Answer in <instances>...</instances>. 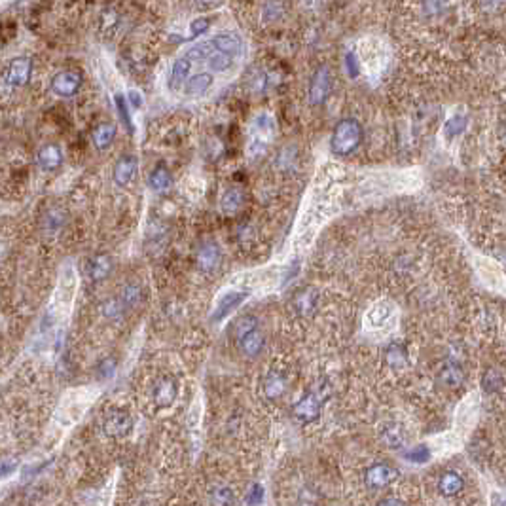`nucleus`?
I'll return each instance as SVG.
<instances>
[{"label": "nucleus", "mask_w": 506, "mask_h": 506, "mask_svg": "<svg viewBox=\"0 0 506 506\" xmlns=\"http://www.w3.org/2000/svg\"><path fill=\"white\" fill-rule=\"evenodd\" d=\"M173 173L169 171L165 165H155L148 175V188L154 194H167L169 190L173 188Z\"/></svg>", "instance_id": "aec40b11"}, {"label": "nucleus", "mask_w": 506, "mask_h": 506, "mask_svg": "<svg viewBox=\"0 0 506 506\" xmlns=\"http://www.w3.org/2000/svg\"><path fill=\"white\" fill-rule=\"evenodd\" d=\"M292 413H294V417L304 421V423L315 421L321 413V400L315 392H309V394H305L304 399L298 400L292 408Z\"/></svg>", "instance_id": "4468645a"}, {"label": "nucleus", "mask_w": 506, "mask_h": 506, "mask_svg": "<svg viewBox=\"0 0 506 506\" xmlns=\"http://www.w3.org/2000/svg\"><path fill=\"white\" fill-rule=\"evenodd\" d=\"M397 476H399V473L392 466L378 463V465L370 466V470L366 473V487H370V489H383L389 484H392L397 480Z\"/></svg>", "instance_id": "9b49d317"}, {"label": "nucleus", "mask_w": 506, "mask_h": 506, "mask_svg": "<svg viewBox=\"0 0 506 506\" xmlns=\"http://www.w3.org/2000/svg\"><path fill=\"white\" fill-rule=\"evenodd\" d=\"M142 298H144L142 286L137 283H128L122 289V292H120V300L125 305V309H135V307H139Z\"/></svg>", "instance_id": "c85d7f7f"}, {"label": "nucleus", "mask_w": 506, "mask_h": 506, "mask_svg": "<svg viewBox=\"0 0 506 506\" xmlns=\"http://www.w3.org/2000/svg\"><path fill=\"white\" fill-rule=\"evenodd\" d=\"M192 65L194 63L190 61L186 55H181L176 57L173 61V67H171V72H169V80H167V88L171 91H181L184 88V84L192 75Z\"/></svg>", "instance_id": "ddd939ff"}, {"label": "nucleus", "mask_w": 506, "mask_h": 506, "mask_svg": "<svg viewBox=\"0 0 506 506\" xmlns=\"http://www.w3.org/2000/svg\"><path fill=\"white\" fill-rule=\"evenodd\" d=\"M286 378H284L281 371L277 370H271L266 379H263V394H266V399L270 400H277L283 397L284 392H286Z\"/></svg>", "instance_id": "5701e85b"}, {"label": "nucleus", "mask_w": 506, "mask_h": 506, "mask_svg": "<svg viewBox=\"0 0 506 506\" xmlns=\"http://www.w3.org/2000/svg\"><path fill=\"white\" fill-rule=\"evenodd\" d=\"M275 118L268 112H260L254 116V120L250 122L249 129V144H247V154L250 160H256L260 155L266 154V150L270 148L271 141L275 137Z\"/></svg>", "instance_id": "f257e3e1"}, {"label": "nucleus", "mask_w": 506, "mask_h": 506, "mask_svg": "<svg viewBox=\"0 0 506 506\" xmlns=\"http://www.w3.org/2000/svg\"><path fill=\"white\" fill-rule=\"evenodd\" d=\"M247 296H249V292H228V294H224L222 298H220V302H218V305H216V309L215 313H213V321H222L228 313H231V311L236 309V307H239V305L243 304L245 300H247Z\"/></svg>", "instance_id": "4be33fe9"}, {"label": "nucleus", "mask_w": 506, "mask_h": 506, "mask_svg": "<svg viewBox=\"0 0 506 506\" xmlns=\"http://www.w3.org/2000/svg\"><path fill=\"white\" fill-rule=\"evenodd\" d=\"M263 503V487L260 484H254L250 487V491L247 493V505L249 506H258Z\"/></svg>", "instance_id": "79ce46f5"}, {"label": "nucleus", "mask_w": 506, "mask_h": 506, "mask_svg": "<svg viewBox=\"0 0 506 506\" xmlns=\"http://www.w3.org/2000/svg\"><path fill=\"white\" fill-rule=\"evenodd\" d=\"M116 137H118V128L112 122H101L97 123L91 131V142L97 152H105L112 144H114Z\"/></svg>", "instance_id": "2eb2a0df"}, {"label": "nucleus", "mask_w": 506, "mask_h": 506, "mask_svg": "<svg viewBox=\"0 0 506 506\" xmlns=\"http://www.w3.org/2000/svg\"><path fill=\"white\" fill-rule=\"evenodd\" d=\"M317 305V292L311 291V289H305V291L298 292L296 298H294V309H296L298 315L302 317H307L313 313Z\"/></svg>", "instance_id": "a878e982"}, {"label": "nucleus", "mask_w": 506, "mask_h": 506, "mask_svg": "<svg viewBox=\"0 0 506 506\" xmlns=\"http://www.w3.org/2000/svg\"><path fill=\"white\" fill-rule=\"evenodd\" d=\"M381 52V46H376V40H365L360 44V63L368 68V72L376 75L383 68V55L378 54Z\"/></svg>", "instance_id": "f3484780"}, {"label": "nucleus", "mask_w": 506, "mask_h": 506, "mask_svg": "<svg viewBox=\"0 0 506 506\" xmlns=\"http://www.w3.org/2000/svg\"><path fill=\"white\" fill-rule=\"evenodd\" d=\"M213 86H215V75L209 72V70H203V72L190 75V78L184 84L183 91L190 95V97H196V95L207 93Z\"/></svg>", "instance_id": "6ab92c4d"}, {"label": "nucleus", "mask_w": 506, "mask_h": 506, "mask_svg": "<svg viewBox=\"0 0 506 506\" xmlns=\"http://www.w3.org/2000/svg\"><path fill=\"white\" fill-rule=\"evenodd\" d=\"M263 345H266V337L260 330H252L249 334H245L241 339H239V347L241 351L247 355V357H258L262 353Z\"/></svg>", "instance_id": "b1692460"}, {"label": "nucleus", "mask_w": 506, "mask_h": 506, "mask_svg": "<svg viewBox=\"0 0 506 506\" xmlns=\"http://www.w3.org/2000/svg\"><path fill=\"white\" fill-rule=\"evenodd\" d=\"M125 99H128V105L129 108H133V110H141L142 105H144V97L139 89H129L128 95H125Z\"/></svg>", "instance_id": "37998d69"}, {"label": "nucleus", "mask_w": 506, "mask_h": 506, "mask_svg": "<svg viewBox=\"0 0 506 506\" xmlns=\"http://www.w3.org/2000/svg\"><path fill=\"white\" fill-rule=\"evenodd\" d=\"M466 116L463 114H453L450 120H445L444 123V137L445 139H455L461 133H465L466 129Z\"/></svg>", "instance_id": "e433bc0d"}, {"label": "nucleus", "mask_w": 506, "mask_h": 506, "mask_svg": "<svg viewBox=\"0 0 506 506\" xmlns=\"http://www.w3.org/2000/svg\"><path fill=\"white\" fill-rule=\"evenodd\" d=\"M328 91H330V70L328 67H321L311 78L309 105L319 107L328 97Z\"/></svg>", "instance_id": "1a4fd4ad"}, {"label": "nucleus", "mask_w": 506, "mask_h": 506, "mask_svg": "<svg viewBox=\"0 0 506 506\" xmlns=\"http://www.w3.org/2000/svg\"><path fill=\"white\" fill-rule=\"evenodd\" d=\"M210 503L215 506H231L236 503V493L228 486H216L210 489Z\"/></svg>", "instance_id": "f704fd0d"}, {"label": "nucleus", "mask_w": 506, "mask_h": 506, "mask_svg": "<svg viewBox=\"0 0 506 506\" xmlns=\"http://www.w3.org/2000/svg\"><path fill=\"white\" fill-rule=\"evenodd\" d=\"M378 506H404V503L399 499H394V497H387V499L379 500Z\"/></svg>", "instance_id": "09e8293b"}, {"label": "nucleus", "mask_w": 506, "mask_h": 506, "mask_svg": "<svg viewBox=\"0 0 506 506\" xmlns=\"http://www.w3.org/2000/svg\"><path fill=\"white\" fill-rule=\"evenodd\" d=\"M220 262H222V250L215 241H205V243L199 245V249L196 252L197 270L205 275H210L218 270Z\"/></svg>", "instance_id": "0eeeda50"}, {"label": "nucleus", "mask_w": 506, "mask_h": 506, "mask_svg": "<svg viewBox=\"0 0 506 506\" xmlns=\"http://www.w3.org/2000/svg\"><path fill=\"white\" fill-rule=\"evenodd\" d=\"M392 315V305L389 302H379L370 309L368 313V323L371 326H381L385 324V321Z\"/></svg>", "instance_id": "c9c22d12"}, {"label": "nucleus", "mask_w": 506, "mask_h": 506, "mask_svg": "<svg viewBox=\"0 0 506 506\" xmlns=\"http://www.w3.org/2000/svg\"><path fill=\"white\" fill-rule=\"evenodd\" d=\"M67 226V213L61 207H47L40 218V228L46 236H57Z\"/></svg>", "instance_id": "dca6fc26"}, {"label": "nucleus", "mask_w": 506, "mask_h": 506, "mask_svg": "<svg viewBox=\"0 0 506 506\" xmlns=\"http://www.w3.org/2000/svg\"><path fill=\"white\" fill-rule=\"evenodd\" d=\"M0 76H2V84L10 91L25 88L33 78V59L27 55H17V57L8 61Z\"/></svg>", "instance_id": "7ed1b4c3"}, {"label": "nucleus", "mask_w": 506, "mask_h": 506, "mask_svg": "<svg viewBox=\"0 0 506 506\" xmlns=\"http://www.w3.org/2000/svg\"><path fill=\"white\" fill-rule=\"evenodd\" d=\"M178 394V385L173 378L169 376H163L155 381L154 391H152V399H154V404L158 408H169L173 404Z\"/></svg>", "instance_id": "9d476101"}, {"label": "nucleus", "mask_w": 506, "mask_h": 506, "mask_svg": "<svg viewBox=\"0 0 506 506\" xmlns=\"http://www.w3.org/2000/svg\"><path fill=\"white\" fill-rule=\"evenodd\" d=\"M236 61L237 57H233V55L215 49V52L210 54L209 59H207V67H209V72H213V75H222V72L231 70L233 65H236Z\"/></svg>", "instance_id": "393cba45"}, {"label": "nucleus", "mask_w": 506, "mask_h": 506, "mask_svg": "<svg viewBox=\"0 0 506 506\" xmlns=\"http://www.w3.org/2000/svg\"><path fill=\"white\" fill-rule=\"evenodd\" d=\"M82 86H84V76L82 72L75 68H63L59 72H55L49 82V88L57 97L61 99H72L80 93Z\"/></svg>", "instance_id": "20e7f679"}, {"label": "nucleus", "mask_w": 506, "mask_h": 506, "mask_svg": "<svg viewBox=\"0 0 506 506\" xmlns=\"http://www.w3.org/2000/svg\"><path fill=\"white\" fill-rule=\"evenodd\" d=\"M358 57L355 55V52H349L345 55V65H347V72L355 78L358 75Z\"/></svg>", "instance_id": "c03bdc74"}, {"label": "nucleus", "mask_w": 506, "mask_h": 506, "mask_svg": "<svg viewBox=\"0 0 506 506\" xmlns=\"http://www.w3.org/2000/svg\"><path fill=\"white\" fill-rule=\"evenodd\" d=\"M222 0H194V4H196L197 8H201V10H210V8H215L218 6Z\"/></svg>", "instance_id": "de8ad7c7"}, {"label": "nucleus", "mask_w": 506, "mask_h": 506, "mask_svg": "<svg viewBox=\"0 0 506 506\" xmlns=\"http://www.w3.org/2000/svg\"><path fill=\"white\" fill-rule=\"evenodd\" d=\"M245 205V194L243 190L237 188V186H230V188L224 190L222 197H220V210L222 215L233 216L239 210L243 209Z\"/></svg>", "instance_id": "412c9836"}, {"label": "nucleus", "mask_w": 506, "mask_h": 506, "mask_svg": "<svg viewBox=\"0 0 506 506\" xmlns=\"http://www.w3.org/2000/svg\"><path fill=\"white\" fill-rule=\"evenodd\" d=\"M63 163H65V150L57 142H46L36 152V165L44 173H55V171H59L63 167Z\"/></svg>", "instance_id": "423d86ee"}, {"label": "nucleus", "mask_w": 506, "mask_h": 506, "mask_svg": "<svg viewBox=\"0 0 506 506\" xmlns=\"http://www.w3.org/2000/svg\"><path fill=\"white\" fill-rule=\"evenodd\" d=\"M114 107H116V112H118V118L122 120L123 128L128 129V133H135V125H133V118H131V112H129V105H128V99H125V95L122 93H116L114 95Z\"/></svg>", "instance_id": "7c9ffc66"}, {"label": "nucleus", "mask_w": 506, "mask_h": 506, "mask_svg": "<svg viewBox=\"0 0 506 506\" xmlns=\"http://www.w3.org/2000/svg\"><path fill=\"white\" fill-rule=\"evenodd\" d=\"M133 431V419L125 410H112L102 419V432L110 438H123Z\"/></svg>", "instance_id": "39448f33"}, {"label": "nucleus", "mask_w": 506, "mask_h": 506, "mask_svg": "<svg viewBox=\"0 0 506 506\" xmlns=\"http://www.w3.org/2000/svg\"><path fill=\"white\" fill-rule=\"evenodd\" d=\"M463 478H461L457 473H445L442 474V478L438 482V489L442 495L445 497H453V495H457L459 491H463Z\"/></svg>", "instance_id": "c756f323"}, {"label": "nucleus", "mask_w": 506, "mask_h": 506, "mask_svg": "<svg viewBox=\"0 0 506 506\" xmlns=\"http://www.w3.org/2000/svg\"><path fill=\"white\" fill-rule=\"evenodd\" d=\"M406 461H410V463H417V465H423L427 461L431 459V450L427 447V445H413L410 452L404 453Z\"/></svg>", "instance_id": "a19ab883"}, {"label": "nucleus", "mask_w": 506, "mask_h": 506, "mask_svg": "<svg viewBox=\"0 0 506 506\" xmlns=\"http://www.w3.org/2000/svg\"><path fill=\"white\" fill-rule=\"evenodd\" d=\"M213 46L218 52H226V54L233 55L239 59V55L243 54V40L241 36L236 33H218L215 36H210Z\"/></svg>", "instance_id": "a211bd4d"}, {"label": "nucleus", "mask_w": 506, "mask_h": 506, "mask_svg": "<svg viewBox=\"0 0 506 506\" xmlns=\"http://www.w3.org/2000/svg\"><path fill=\"white\" fill-rule=\"evenodd\" d=\"M385 358H387V365L394 368V370H400V368H404L408 365V357H406L404 347L400 344L389 345L387 351H385Z\"/></svg>", "instance_id": "473e14b6"}, {"label": "nucleus", "mask_w": 506, "mask_h": 506, "mask_svg": "<svg viewBox=\"0 0 506 506\" xmlns=\"http://www.w3.org/2000/svg\"><path fill=\"white\" fill-rule=\"evenodd\" d=\"M463 379H465V376H463V370H461L459 366L457 365H445L444 368H442V371H440V381L444 385H447V387H459L461 383H463Z\"/></svg>", "instance_id": "72a5a7b5"}, {"label": "nucleus", "mask_w": 506, "mask_h": 506, "mask_svg": "<svg viewBox=\"0 0 506 506\" xmlns=\"http://www.w3.org/2000/svg\"><path fill=\"white\" fill-rule=\"evenodd\" d=\"M210 17H196V20L190 23V34L188 36H175V34H171L169 36V40L171 42H192L196 40L197 36H201L209 31L210 27Z\"/></svg>", "instance_id": "cd10ccee"}, {"label": "nucleus", "mask_w": 506, "mask_h": 506, "mask_svg": "<svg viewBox=\"0 0 506 506\" xmlns=\"http://www.w3.org/2000/svg\"><path fill=\"white\" fill-rule=\"evenodd\" d=\"M256 328H258V319L252 317V315H245V317L239 319L236 323V326H233V336H236V339L239 342L245 334L256 330Z\"/></svg>", "instance_id": "ea45409f"}, {"label": "nucleus", "mask_w": 506, "mask_h": 506, "mask_svg": "<svg viewBox=\"0 0 506 506\" xmlns=\"http://www.w3.org/2000/svg\"><path fill=\"white\" fill-rule=\"evenodd\" d=\"M381 438H383V442L391 450H397V447H402L404 445V431H402V427L397 425V423H391V425H387L383 429V432H381Z\"/></svg>", "instance_id": "2f4dec72"}, {"label": "nucleus", "mask_w": 506, "mask_h": 506, "mask_svg": "<svg viewBox=\"0 0 506 506\" xmlns=\"http://www.w3.org/2000/svg\"><path fill=\"white\" fill-rule=\"evenodd\" d=\"M112 271H114V260H112V256L107 254V252H99V254L89 258L86 273H88V277L93 283H101L107 277H110Z\"/></svg>", "instance_id": "f8f14e48"}, {"label": "nucleus", "mask_w": 506, "mask_h": 506, "mask_svg": "<svg viewBox=\"0 0 506 506\" xmlns=\"http://www.w3.org/2000/svg\"><path fill=\"white\" fill-rule=\"evenodd\" d=\"M15 468H17V465H15L14 461H2L0 463V480L12 476L15 473Z\"/></svg>", "instance_id": "a18cd8bd"}, {"label": "nucleus", "mask_w": 506, "mask_h": 506, "mask_svg": "<svg viewBox=\"0 0 506 506\" xmlns=\"http://www.w3.org/2000/svg\"><path fill=\"white\" fill-rule=\"evenodd\" d=\"M445 6V0H425V8L429 14H440Z\"/></svg>", "instance_id": "49530a36"}, {"label": "nucleus", "mask_w": 506, "mask_h": 506, "mask_svg": "<svg viewBox=\"0 0 506 506\" xmlns=\"http://www.w3.org/2000/svg\"><path fill=\"white\" fill-rule=\"evenodd\" d=\"M362 142V128L357 120L347 118L337 123L330 139V148L336 155H349Z\"/></svg>", "instance_id": "f03ea898"}, {"label": "nucleus", "mask_w": 506, "mask_h": 506, "mask_svg": "<svg viewBox=\"0 0 506 506\" xmlns=\"http://www.w3.org/2000/svg\"><path fill=\"white\" fill-rule=\"evenodd\" d=\"M213 52H215V46H213L210 38H207V40L196 42L194 46H190L188 49L184 52V55H186L192 63H207V59H209Z\"/></svg>", "instance_id": "bb28decb"}, {"label": "nucleus", "mask_w": 506, "mask_h": 506, "mask_svg": "<svg viewBox=\"0 0 506 506\" xmlns=\"http://www.w3.org/2000/svg\"><path fill=\"white\" fill-rule=\"evenodd\" d=\"M137 169H139V158L135 154L120 155L116 160L114 169H112V181L116 183V186L128 188L129 184L133 183V178H135Z\"/></svg>", "instance_id": "6e6552de"}, {"label": "nucleus", "mask_w": 506, "mask_h": 506, "mask_svg": "<svg viewBox=\"0 0 506 506\" xmlns=\"http://www.w3.org/2000/svg\"><path fill=\"white\" fill-rule=\"evenodd\" d=\"M123 311H125V305L122 304L120 298H108L107 302L101 304L102 317L108 319V321H118L123 315Z\"/></svg>", "instance_id": "4c0bfd02"}, {"label": "nucleus", "mask_w": 506, "mask_h": 506, "mask_svg": "<svg viewBox=\"0 0 506 506\" xmlns=\"http://www.w3.org/2000/svg\"><path fill=\"white\" fill-rule=\"evenodd\" d=\"M116 370H118V360L114 357H107L102 358L101 362L97 365L95 368V374H97V379L101 381H108L116 376Z\"/></svg>", "instance_id": "58836bf2"}]
</instances>
